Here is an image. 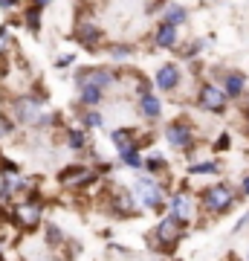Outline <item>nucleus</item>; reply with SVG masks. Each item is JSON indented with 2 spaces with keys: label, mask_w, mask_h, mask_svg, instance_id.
Listing matches in <instances>:
<instances>
[{
  "label": "nucleus",
  "mask_w": 249,
  "mask_h": 261,
  "mask_svg": "<svg viewBox=\"0 0 249 261\" xmlns=\"http://www.w3.org/2000/svg\"><path fill=\"white\" fill-rule=\"evenodd\" d=\"M240 192L229 186V183H214V186L203 189V195H200V206H203L206 212L212 215H226L232 206L238 203Z\"/></svg>",
  "instance_id": "1"
},
{
  "label": "nucleus",
  "mask_w": 249,
  "mask_h": 261,
  "mask_svg": "<svg viewBox=\"0 0 249 261\" xmlns=\"http://www.w3.org/2000/svg\"><path fill=\"white\" fill-rule=\"evenodd\" d=\"M226 105H229V96L223 93V87L217 82H203L197 87V108H203L206 113H226Z\"/></svg>",
  "instance_id": "2"
},
{
  "label": "nucleus",
  "mask_w": 249,
  "mask_h": 261,
  "mask_svg": "<svg viewBox=\"0 0 249 261\" xmlns=\"http://www.w3.org/2000/svg\"><path fill=\"white\" fill-rule=\"evenodd\" d=\"M183 235H185V224L180 221V218H174V215L162 218V221H159V226L154 229V238H157L159 250H174L177 241H180Z\"/></svg>",
  "instance_id": "3"
},
{
  "label": "nucleus",
  "mask_w": 249,
  "mask_h": 261,
  "mask_svg": "<svg viewBox=\"0 0 249 261\" xmlns=\"http://www.w3.org/2000/svg\"><path fill=\"white\" fill-rule=\"evenodd\" d=\"M15 119L23 122V125H44V122H49V116L44 113L35 96H20L15 102Z\"/></svg>",
  "instance_id": "4"
},
{
  "label": "nucleus",
  "mask_w": 249,
  "mask_h": 261,
  "mask_svg": "<svg viewBox=\"0 0 249 261\" xmlns=\"http://www.w3.org/2000/svg\"><path fill=\"white\" fill-rule=\"evenodd\" d=\"M165 140L171 148H180V151H188L194 145V128L188 119H174L165 125Z\"/></svg>",
  "instance_id": "5"
},
{
  "label": "nucleus",
  "mask_w": 249,
  "mask_h": 261,
  "mask_svg": "<svg viewBox=\"0 0 249 261\" xmlns=\"http://www.w3.org/2000/svg\"><path fill=\"white\" fill-rule=\"evenodd\" d=\"M133 195L139 197V203L148 206V209H165V192H162V186L159 183H154V180H139L136 189H133Z\"/></svg>",
  "instance_id": "6"
},
{
  "label": "nucleus",
  "mask_w": 249,
  "mask_h": 261,
  "mask_svg": "<svg viewBox=\"0 0 249 261\" xmlns=\"http://www.w3.org/2000/svg\"><path fill=\"white\" fill-rule=\"evenodd\" d=\"M217 84L223 87V93L229 96V102H240L246 96V75L240 70H223Z\"/></svg>",
  "instance_id": "7"
},
{
  "label": "nucleus",
  "mask_w": 249,
  "mask_h": 261,
  "mask_svg": "<svg viewBox=\"0 0 249 261\" xmlns=\"http://www.w3.org/2000/svg\"><path fill=\"white\" fill-rule=\"evenodd\" d=\"M168 209H171L174 218H180L183 224H188L194 218V212H197V203H194V197L188 195V192H177V195H171V200H168Z\"/></svg>",
  "instance_id": "8"
},
{
  "label": "nucleus",
  "mask_w": 249,
  "mask_h": 261,
  "mask_svg": "<svg viewBox=\"0 0 249 261\" xmlns=\"http://www.w3.org/2000/svg\"><path fill=\"white\" fill-rule=\"evenodd\" d=\"M15 224L20 229H35L41 224V206L35 200H23V203L15 206Z\"/></svg>",
  "instance_id": "9"
},
{
  "label": "nucleus",
  "mask_w": 249,
  "mask_h": 261,
  "mask_svg": "<svg viewBox=\"0 0 249 261\" xmlns=\"http://www.w3.org/2000/svg\"><path fill=\"white\" fill-rule=\"evenodd\" d=\"M180 82H183V70H180V67H177V64H159L157 75H154V84H157L162 93L177 90Z\"/></svg>",
  "instance_id": "10"
},
{
  "label": "nucleus",
  "mask_w": 249,
  "mask_h": 261,
  "mask_svg": "<svg viewBox=\"0 0 249 261\" xmlns=\"http://www.w3.org/2000/svg\"><path fill=\"white\" fill-rule=\"evenodd\" d=\"M116 82V75H113V70H104V67H93V70H87V73L78 75V84H96V87H110V84Z\"/></svg>",
  "instance_id": "11"
},
{
  "label": "nucleus",
  "mask_w": 249,
  "mask_h": 261,
  "mask_svg": "<svg viewBox=\"0 0 249 261\" xmlns=\"http://www.w3.org/2000/svg\"><path fill=\"white\" fill-rule=\"evenodd\" d=\"M177 29H180V27L159 20V23H157V32H154V44H157L159 49H174V47H177Z\"/></svg>",
  "instance_id": "12"
},
{
  "label": "nucleus",
  "mask_w": 249,
  "mask_h": 261,
  "mask_svg": "<svg viewBox=\"0 0 249 261\" xmlns=\"http://www.w3.org/2000/svg\"><path fill=\"white\" fill-rule=\"evenodd\" d=\"M139 111L145 116L148 122H157L162 116V102H159L157 93H142L139 96Z\"/></svg>",
  "instance_id": "13"
},
{
  "label": "nucleus",
  "mask_w": 249,
  "mask_h": 261,
  "mask_svg": "<svg viewBox=\"0 0 249 261\" xmlns=\"http://www.w3.org/2000/svg\"><path fill=\"white\" fill-rule=\"evenodd\" d=\"M58 180H61L64 186H84L87 180H93V171L87 166H73V168H64Z\"/></svg>",
  "instance_id": "14"
},
{
  "label": "nucleus",
  "mask_w": 249,
  "mask_h": 261,
  "mask_svg": "<svg viewBox=\"0 0 249 261\" xmlns=\"http://www.w3.org/2000/svg\"><path fill=\"white\" fill-rule=\"evenodd\" d=\"M102 87H96V84H78V99H81V105H87V108H96V105L102 102Z\"/></svg>",
  "instance_id": "15"
},
{
  "label": "nucleus",
  "mask_w": 249,
  "mask_h": 261,
  "mask_svg": "<svg viewBox=\"0 0 249 261\" xmlns=\"http://www.w3.org/2000/svg\"><path fill=\"white\" fill-rule=\"evenodd\" d=\"M162 20H165V23H174V27H183L185 20H188V9L180 6V3H171L165 9V15H162Z\"/></svg>",
  "instance_id": "16"
},
{
  "label": "nucleus",
  "mask_w": 249,
  "mask_h": 261,
  "mask_svg": "<svg viewBox=\"0 0 249 261\" xmlns=\"http://www.w3.org/2000/svg\"><path fill=\"white\" fill-rule=\"evenodd\" d=\"M110 142L119 148V154L122 151H128V148H133L136 145V140H133V130H125V128H119V130H113L110 134Z\"/></svg>",
  "instance_id": "17"
},
{
  "label": "nucleus",
  "mask_w": 249,
  "mask_h": 261,
  "mask_svg": "<svg viewBox=\"0 0 249 261\" xmlns=\"http://www.w3.org/2000/svg\"><path fill=\"white\" fill-rule=\"evenodd\" d=\"M220 171V163L217 160H200V163H191L188 166V174H217Z\"/></svg>",
  "instance_id": "18"
},
{
  "label": "nucleus",
  "mask_w": 249,
  "mask_h": 261,
  "mask_svg": "<svg viewBox=\"0 0 249 261\" xmlns=\"http://www.w3.org/2000/svg\"><path fill=\"white\" fill-rule=\"evenodd\" d=\"M122 163H125L128 168H142V166H145V160H142V154H139L136 145L128 148V151H122Z\"/></svg>",
  "instance_id": "19"
},
{
  "label": "nucleus",
  "mask_w": 249,
  "mask_h": 261,
  "mask_svg": "<svg viewBox=\"0 0 249 261\" xmlns=\"http://www.w3.org/2000/svg\"><path fill=\"white\" fill-rule=\"evenodd\" d=\"M67 145H70V148H75V151H81L84 145H87V134H84V130H78V128H70V130H67Z\"/></svg>",
  "instance_id": "20"
},
{
  "label": "nucleus",
  "mask_w": 249,
  "mask_h": 261,
  "mask_svg": "<svg viewBox=\"0 0 249 261\" xmlns=\"http://www.w3.org/2000/svg\"><path fill=\"white\" fill-rule=\"evenodd\" d=\"M99 35H102V32H99V27H87V23H81V27H78V38H81L84 44H87V47H93V44H96V41H99Z\"/></svg>",
  "instance_id": "21"
},
{
  "label": "nucleus",
  "mask_w": 249,
  "mask_h": 261,
  "mask_svg": "<svg viewBox=\"0 0 249 261\" xmlns=\"http://www.w3.org/2000/svg\"><path fill=\"white\" fill-rule=\"evenodd\" d=\"M145 168L151 171V174H159V171L165 168V160L159 157V154H154V157H148V160H145Z\"/></svg>",
  "instance_id": "22"
},
{
  "label": "nucleus",
  "mask_w": 249,
  "mask_h": 261,
  "mask_svg": "<svg viewBox=\"0 0 249 261\" xmlns=\"http://www.w3.org/2000/svg\"><path fill=\"white\" fill-rule=\"evenodd\" d=\"M81 122H84V128H99V125H102V113L99 111H87L81 116Z\"/></svg>",
  "instance_id": "23"
},
{
  "label": "nucleus",
  "mask_w": 249,
  "mask_h": 261,
  "mask_svg": "<svg viewBox=\"0 0 249 261\" xmlns=\"http://www.w3.org/2000/svg\"><path fill=\"white\" fill-rule=\"evenodd\" d=\"M130 53H133L130 47H116V49H110V56H113V58H128Z\"/></svg>",
  "instance_id": "24"
},
{
  "label": "nucleus",
  "mask_w": 249,
  "mask_h": 261,
  "mask_svg": "<svg viewBox=\"0 0 249 261\" xmlns=\"http://www.w3.org/2000/svg\"><path fill=\"white\" fill-rule=\"evenodd\" d=\"M214 148H217V151H226V148H229V134H220V140L214 142Z\"/></svg>",
  "instance_id": "25"
},
{
  "label": "nucleus",
  "mask_w": 249,
  "mask_h": 261,
  "mask_svg": "<svg viewBox=\"0 0 249 261\" xmlns=\"http://www.w3.org/2000/svg\"><path fill=\"white\" fill-rule=\"evenodd\" d=\"M246 226H249V209H246V215L240 218L238 224H235V232H240V229H246Z\"/></svg>",
  "instance_id": "26"
},
{
  "label": "nucleus",
  "mask_w": 249,
  "mask_h": 261,
  "mask_svg": "<svg viewBox=\"0 0 249 261\" xmlns=\"http://www.w3.org/2000/svg\"><path fill=\"white\" fill-rule=\"evenodd\" d=\"M240 197H249V174H243L240 180Z\"/></svg>",
  "instance_id": "27"
},
{
  "label": "nucleus",
  "mask_w": 249,
  "mask_h": 261,
  "mask_svg": "<svg viewBox=\"0 0 249 261\" xmlns=\"http://www.w3.org/2000/svg\"><path fill=\"white\" fill-rule=\"evenodd\" d=\"M46 235H49V241H52V244H56L58 238H61V235H58V229H56V226H46Z\"/></svg>",
  "instance_id": "28"
},
{
  "label": "nucleus",
  "mask_w": 249,
  "mask_h": 261,
  "mask_svg": "<svg viewBox=\"0 0 249 261\" xmlns=\"http://www.w3.org/2000/svg\"><path fill=\"white\" fill-rule=\"evenodd\" d=\"M243 128H246V134H249V108H243Z\"/></svg>",
  "instance_id": "29"
},
{
  "label": "nucleus",
  "mask_w": 249,
  "mask_h": 261,
  "mask_svg": "<svg viewBox=\"0 0 249 261\" xmlns=\"http://www.w3.org/2000/svg\"><path fill=\"white\" fill-rule=\"evenodd\" d=\"M0 6H3V9H12V6H15V0H0Z\"/></svg>",
  "instance_id": "30"
},
{
  "label": "nucleus",
  "mask_w": 249,
  "mask_h": 261,
  "mask_svg": "<svg viewBox=\"0 0 249 261\" xmlns=\"http://www.w3.org/2000/svg\"><path fill=\"white\" fill-rule=\"evenodd\" d=\"M49 0H35V9H41V6H46Z\"/></svg>",
  "instance_id": "31"
},
{
  "label": "nucleus",
  "mask_w": 249,
  "mask_h": 261,
  "mask_svg": "<svg viewBox=\"0 0 249 261\" xmlns=\"http://www.w3.org/2000/svg\"><path fill=\"white\" fill-rule=\"evenodd\" d=\"M229 261H238V258H235V252H229Z\"/></svg>",
  "instance_id": "32"
},
{
  "label": "nucleus",
  "mask_w": 249,
  "mask_h": 261,
  "mask_svg": "<svg viewBox=\"0 0 249 261\" xmlns=\"http://www.w3.org/2000/svg\"><path fill=\"white\" fill-rule=\"evenodd\" d=\"M246 261H249V250H246Z\"/></svg>",
  "instance_id": "33"
}]
</instances>
